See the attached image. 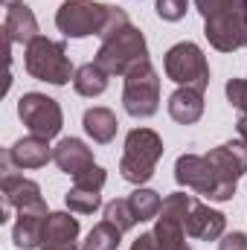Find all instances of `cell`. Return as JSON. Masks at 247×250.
<instances>
[{
  "mask_svg": "<svg viewBox=\"0 0 247 250\" xmlns=\"http://www.w3.org/2000/svg\"><path fill=\"white\" fill-rule=\"evenodd\" d=\"M204 18L206 41L221 50L233 53L247 47V0H195Z\"/></svg>",
  "mask_w": 247,
  "mask_h": 250,
  "instance_id": "cell-1",
  "label": "cell"
},
{
  "mask_svg": "<svg viewBox=\"0 0 247 250\" xmlns=\"http://www.w3.org/2000/svg\"><path fill=\"white\" fill-rule=\"evenodd\" d=\"M160 157H163V140H160L157 131H151V128H134V131H128L123 160H120L123 181L134 184V187L148 184Z\"/></svg>",
  "mask_w": 247,
  "mask_h": 250,
  "instance_id": "cell-2",
  "label": "cell"
},
{
  "mask_svg": "<svg viewBox=\"0 0 247 250\" xmlns=\"http://www.w3.org/2000/svg\"><path fill=\"white\" fill-rule=\"evenodd\" d=\"M145 62H148V44H145V35L134 23H128L117 35L105 38L96 53V64L108 76H128L131 70H137Z\"/></svg>",
  "mask_w": 247,
  "mask_h": 250,
  "instance_id": "cell-3",
  "label": "cell"
},
{
  "mask_svg": "<svg viewBox=\"0 0 247 250\" xmlns=\"http://www.w3.org/2000/svg\"><path fill=\"white\" fill-rule=\"evenodd\" d=\"M175 181L181 187L209 198V201H218V204L230 201L236 195V187H239V184L224 181L215 172V166L209 163L206 154H181L178 163H175Z\"/></svg>",
  "mask_w": 247,
  "mask_h": 250,
  "instance_id": "cell-4",
  "label": "cell"
},
{
  "mask_svg": "<svg viewBox=\"0 0 247 250\" xmlns=\"http://www.w3.org/2000/svg\"><path fill=\"white\" fill-rule=\"evenodd\" d=\"M23 64H26V73L38 82H50V84H67L76 70L70 64V56H67V47L64 41H50V38H35L29 47H26V56H23Z\"/></svg>",
  "mask_w": 247,
  "mask_h": 250,
  "instance_id": "cell-5",
  "label": "cell"
},
{
  "mask_svg": "<svg viewBox=\"0 0 247 250\" xmlns=\"http://www.w3.org/2000/svg\"><path fill=\"white\" fill-rule=\"evenodd\" d=\"M111 9L114 6H102L93 0H64L56 12V26L67 38L102 35L111 21Z\"/></svg>",
  "mask_w": 247,
  "mask_h": 250,
  "instance_id": "cell-6",
  "label": "cell"
},
{
  "mask_svg": "<svg viewBox=\"0 0 247 250\" xmlns=\"http://www.w3.org/2000/svg\"><path fill=\"white\" fill-rule=\"evenodd\" d=\"M163 67H166V76L175 84H181V87H192V90H201V93L209 87V64H206V56L192 41L175 44L166 53Z\"/></svg>",
  "mask_w": 247,
  "mask_h": 250,
  "instance_id": "cell-7",
  "label": "cell"
},
{
  "mask_svg": "<svg viewBox=\"0 0 247 250\" xmlns=\"http://www.w3.org/2000/svg\"><path fill=\"white\" fill-rule=\"evenodd\" d=\"M123 108L137 120H148L157 114V108H160V76L151 67V62L140 64L137 70H131L125 76Z\"/></svg>",
  "mask_w": 247,
  "mask_h": 250,
  "instance_id": "cell-8",
  "label": "cell"
},
{
  "mask_svg": "<svg viewBox=\"0 0 247 250\" xmlns=\"http://www.w3.org/2000/svg\"><path fill=\"white\" fill-rule=\"evenodd\" d=\"M192 195L186 192H175L163 201L160 207V215L154 218V242H157V250H192L186 245V215H189V207H192Z\"/></svg>",
  "mask_w": 247,
  "mask_h": 250,
  "instance_id": "cell-9",
  "label": "cell"
},
{
  "mask_svg": "<svg viewBox=\"0 0 247 250\" xmlns=\"http://www.w3.org/2000/svg\"><path fill=\"white\" fill-rule=\"evenodd\" d=\"M18 117L29 128V134L44 140H53L64 125L62 105L47 93H23L18 102Z\"/></svg>",
  "mask_w": 247,
  "mask_h": 250,
  "instance_id": "cell-10",
  "label": "cell"
},
{
  "mask_svg": "<svg viewBox=\"0 0 247 250\" xmlns=\"http://www.w3.org/2000/svg\"><path fill=\"white\" fill-rule=\"evenodd\" d=\"M108 175L102 166H93L90 172H84L82 178H76L73 189L64 195V204L70 212L76 215H90L102 207V187H105Z\"/></svg>",
  "mask_w": 247,
  "mask_h": 250,
  "instance_id": "cell-11",
  "label": "cell"
},
{
  "mask_svg": "<svg viewBox=\"0 0 247 250\" xmlns=\"http://www.w3.org/2000/svg\"><path fill=\"white\" fill-rule=\"evenodd\" d=\"M50 160H53L50 143H47L44 137H35V134L18 140V143L3 154L6 172H12V169H41V166H47Z\"/></svg>",
  "mask_w": 247,
  "mask_h": 250,
  "instance_id": "cell-12",
  "label": "cell"
},
{
  "mask_svg": "<svg viewBox=\"0 0 247 250\" xmlns=\"http://www.w3.org/2000/svg\"><path fill=\"white\" fill-rule=\"evenodd\" d=\"M53 163L67 172L73 181L82 178L84 172H90L96 163H93V148H87V143H82L79 137H64L59 140V146L53 148Z\"/></svg>",
  "mask_w": 247,
  "mask_h": 250,
  "instance_id": "cell-13",
  "label": "cell"
},
{
  "mask_svg": "<svg viewBox=\"0 0 247 250\" xmlns=\"http://www.w3.org/2000/svg\"><path fill=\"white\" fill-rule=\"evenodd\" d=\"M47 204L18 209V221L12 227V242L18 250H35L44 242V224H47Z\"/></svg>",
  "mask_w": 247,
  "mask_h": 250,
  "instance_id": "cell-14",
  "label": "cell"
},
{
  "mask_svg": "<svg viewBox=\"0 0 247 250\" xmlns=\"http://www.w3.org/2000/svg\"><path fill=\"white\" fill-rule=\"evenodd\" d=\"M224 224H227V218L218 209H212L209 204H201V201H192L189 215H186V221H184L186 236H192L198 242H215V239H221L224 236Z\"/></svg>",
  "mask_w": 247,
  "mask_h": 250,
  "instance_id": "cell-15",
  "label": "cell"
},
{
  "mask_svg": "<svg viewBox=\"0 0 247 250\" xmlns=\"http://www.w3.org/2000/svg\"><path fill=\"white\" fill-rule=\"evenodd\" d=\"M206 157H209V163L215 166V172H218L224 181H230V184H239V178L247 172V143L242 137L215 146Z\"/></svg>",
  "mask_w": 247,
  "mask_h": 250,
  "instance_id": "cell-16",
  "label": "cell"
},
{
  "mask_svg": "<svg viewBox=\"0 0 247 250\" xmlns=\"http://www.w3.org/2000/svg\"><path fill=\"white\" fill-rule=\"evenodd\" d=\"M79 218L73 212H50L44 224V242L41 250H79Z\"/></svg>",
  "mask_w": 247,
  "mask_h": 250,
  "instance_id": "cell-17",
  "label": "cell"
},
{
  "mask_svg": "<svg viewBox=\"0 0 247 250\" xmlns=\"http://www.w3.org/2000/svg\"><path fill=\"white\" fill-rule=\"evenodd\" d=\"M3 32L12 44H23L29 47L38 35V21L32 15V9L26 3H15V6H6V21H3Z\"/></svg>",
  "mask_w": 247,
  "mask_h": 250,
  "instance_id": "cell-18",
  "label": "cell"
},
{
  "mask_svg": "<svg viewBox=\"0 0 247 250\" xmlns=\"http://www.w3.org/2000/svg\"><path fill=\"white\" fill-rule=\"evenodd\" d=\"M44 204L41 198V187L23 175H15V172H6L3 175V207L9 209H29V207H38Z\"/></svg>",
  "mask_w": 247,
  "mask_h": 250,
  "instance_id": "cell-19",
  "label": "cell"
},
{
  "mask_svg": "<svg viewBox=\"0 0 247 250\" xmlns=\"http://www.w3.org/2000/svg\"><path fill=\"white\" fill-rule=\"evenodd\" d=\"M169 117L181 125H195L204 117V93L192 87H178L169 96Z\"/></svg>",
  "mask_w": 247,
  "mask_h": 250,
  "instance_id": "cell-20",
  "label": "cell"
},
{
  "mask_svg": "<svg viewBox=\"0 0 247 250\" xmlns=\"http://www.w3.org/2000/svg\"><path fill=\"white\" fill-rule=\"evenodd\" d=\"M84 131H87V137L93 140V143H99V146H108L114 137H117V114L111 111V108H90V111H84Z\"/></svg>",
  "mask_w": 247,
  "mask_h": 250,
  "instance_id": "cell-21",
  "label": "cell"
},
{
  "mask_svg": "<svg viewBox=\"0 0 247 250\" xmlns=\"http://www.w3.org/2000/svg\"><path fill=\"white\" fill-rule=\"evenodd\" d=\"M73 87H76L79 96H87V99L102 96V93L108 90V73H105L96 62L82 64V67L76 70V76H73Z\"/></svg>",
  "mask_w": 247,
  "mask_h": 250,
  "instance_id": "cell-22",
  "label": "cell"
},
{
  "mask_svg": "<svg viewBox=\"0 0 247 250\" xmlns=\"http://www.w3.org/2000/svg\"><path fill=\"white\" fill-rule=\"evenodd\" d=\"M120 242H123V230L114 227L111 221H99L82 242V250H120Z\"/></svg>",
  "mask_w": 247,
  "mask_h": 250,
  "instance_id": "cell-23",
  "label": "cell"
},
{
  "mask_svg": "<svg viewBox=\"0 0 247 250\" xmlns=\"http://www.w3.org/2000/svg\"><path fill=\"white\" fill-rule=\"evenodd\" d=\"M128 204L137 215V221H151L160 215V207H163V198L154 192V189H143L137 187L131 195H128Z\"/></svg>",
  "mask_w": 247,
  "mask_h": 250,
  "instance_id": "cell-24",
  "label": "cell"
},
{
  "mask_svg": "<svg viewBox=\"0 0 247 250\" xmlns=\"http://www.w3.org/2000/svg\"><path fill=\"white\" fill-rule=\"evenodd\" d=\"M105 221H111V224L120 227L123 233H128L134 224H140L137 215H134V209H131V204H128V198H117V201H111V204L105 207Z\"/></svg>",
  "mask_w": 247,
  "mask_h": 250,
  "instance_id": "cell-25",
  "label": "cell"
},
{
  "mask_svg": "<svg viewBox=\"0 0 247 250\" xmlns=\"http://www.w3.org/2000/svg\"><path fill=\"white\" fill-rule=\"evenodd\" d=\"M224 93H227V99H230V105L236 111L247 114V79H230Z\"/></svg>",
  "mask_w": 247,
  "mask_h": 250,
  "instance_id": "cell-26",
  "label": "cell"
},
{
  "mask_svg": "<svg viewBox=\"0 0 247 250\" xmlns=\"http://www.w3.org/2000/svg\"><path fill=\"white\" fill-rule=\"evenodd\" d=\"M186 9H189V0H157V15L163 21H172V23L184 18Z\"/></svg>",
  "mask_w": 247,
  "mask_h": 250,
  "instance_id": "cell-27",
  "label": "cell"
},
{
  "mask_svg": "<svg viewBox=\"0 0 247 250\" xmlns=\"http://www.w3.org/2000/svg\"><path fill=\"white\" fill-rule=\"evenodd\" d=\"M218 250H247V233H227V236H221Z\"/></svg>",
  "mask_w": 247,
  "mask_h": 250,
  "instance_id": "cell-28",
  "label": "cell"
},
{
  "mask_svg": "<svg viewBox=\"0 0 247 250\" xmlns=\"http://www.w3.org/2000/svg\"><path fill=\"white\" fill-rule=\"evenodd\" d=\"M131 250H157V242H154V233H143L134 245H131Z\"/></svg>",
  "mask_w": 247,
  "mask_h": 250,
  "instance_id": "cell-29",
  "label": "cell"
},
{
  "mask_svg": "<svg viewBox=\"0 0 247 250\" xmlns=\"http://www.w3.org/2000/svg\"><path fill=\"white\" fill-rule=\"evenodd\" d=\"M236 128H239V137H242V140L247 143V114H242V117H239V123H236Z\"/></svg>",
  "mask_w": 247,
  "mask_h": 250,
  "instance_id": "cell-30",
  "label": "cell"
},
{
  "mask_svg": "<svg viewBox=\"0 0 247 250\" xmlns=\"http://www.w3.org/2000/svg\"><path fill=\"white\" fill-rule=\"evenodd\" d=\"M15 3H23V0H3V6H15Z\"/></svg>",
  "mask_w": 247,
  "mask_h": 250,
  "instance_id": "cell-31",
  "label": "cell"
}]
</instances>
